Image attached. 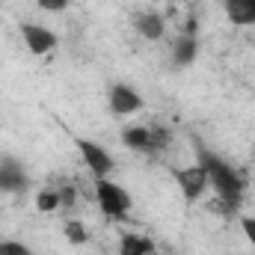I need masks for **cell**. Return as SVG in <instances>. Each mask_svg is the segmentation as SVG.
<instances>
[{"instance_id":"obj_1","label":"cell","mask_w":255,"mask_h":255,"mask_svg":"<svg viewBox=\"0 0 255 255\" xmlns=\"http://www.w3.org/2000/svg\"><path fill=\"white\" fill-rule=\"evenodd\" d=\"M199 163L205 166V172H208V184L217 190L220 202H223L229 211H235V208L241 205V196H244V187H247V178H244L232 163H226L223 157H217V154H211V151H202Z\"/></svg>"},{"instance_id":"obj_2","label":"cell","mask_w":255,"mask_h":255,"mask_svg":"<svg viewBox=\"0 0 255 255\" xmlns=\"http://www.w3.org/2000/svg\"><path fill=\"white\" fill-rule=\"evenodd\" d=\"M95 199H98V208L107 214V217H125L130 211V193L125 187H119L116 181L110 178H95Z\"/></svg>"},{"instance_id":"obj_3","label":"cell","mask_w":255,"mask_h":255,"mask_svg":"<svg viewBox=\"0 0 255 255\" xmlns=\"http://www.w3.org/2000/svg\"><path fill=\"white\" fill-rule=\"evenodd\" d=\"M122 142L133 151H160L169 142V133H166V128L157 125H136L122 130Z\"/></svg>"},{"instance_id":"obj_4","label":"cell","mask_w":255,"mask_h":255,"mask_svg":"<svg viewBox=\"0 0 255 255\" xmlns=\"http://www.w3.org/2000/svg\"><path fill=\"white\" fill-rule=\"evenodd\" d=\"M77 151H80L83 163L89 166V172H92L95 178H110V172H113V157H110V151H107L104 145H98V142H92V139H86V136H77Z\"/></svg>"},{"instance_id":"obj_5","label":"cell","mask_w":255,"mask_h":255,"mask_svg":"<svg viewBox=\"0 0 255 255\" xmlns=\"http://www.w3.org/2000/svg\"><path fill=\"white\" fill-rule=\"evenodd\" d=\"M21 39H24L27 51L36 57H45L57 48V33L42 24H21Z\"/></svg>"},{"instance_id":"obj_6","label":"cell","mask_w":255,"mask_h":255,"mask_svg":"<svg viewBox=\"0 0 255 255\" xmlns=\"http://www.w3.org/2000/svg\"><path fill=\"white\" fill-rule=\"evenodd\" d=\"M27 184H30V175L21 166V160L3 154L0 157V193H24Z\"/></svg>"},{"instance_id":"obj_7","label":"cell","mask_w":255,"mask_h":255,"mask_svg":"<svg viewBox=\"0 0 255 255\" xmlns=\"http://www.w3.org/2000/svg\"><path fill=\"white\" fill-rule=\"evenodd\" d=\"M175 181L184 193L187 202H196L202 193L208 190V172L202 163H193V166H184V169H175Z\"/></svg>"},{"instance_id":"obj_8","label":"cell","mask_w":255,"mask_h":255,"mask_svg":"<svg viewBox=\"0 0 255 255\" xmlns=\"http://www.w3.org/2000/svg\"><path fill=\"white\" fill-rule=\"evenodd\" d=\"M110 110L116 116H133V113L142 110V95L128 83H116L110 89Z\"/></svg>"},{"instance_id":"obj_9","label":"cell","mask_w":255,"mask_h":255,"mask_svg":"<svg viewBox=\"0 0 255 255\" xmlns=\"http://www.w3.org/2000/svg\"><path fill=\"white\" fill-rule=\"evenodd\" d=\"M133 27H136V33H139L142 39H148V42H157V39H163V33H166V21H163V15H157V12H136V15H133Z\"/></svg>"},{"instance_id":"obj_10","label":"cell","mask_w":255,"mask_h":255,"mask_svg":"<svg viewBox=\"0 0 255 255\" xmlns=\"http://www.w3.org/2000/svg\"><path fill=\"white\" fill-rule=\"evenodd\" d=\"M223 9L235 27H253L255 24V0H226Z\"/></svg>"},{"instance_id":"obj_11","label":"cell","mask_w":255,"mask_h":255,"mask_svg":"<svg viewBox=\"0 0 255 255\" xmlns=\"http://www.w3.org/2000/svg\"><path fill=\"white\" fill-rule=\"evenodd\" d=\"M196 57H199V39L193 33H181L172 45V63L184 68V65L196 63Z\"/></svg>"},{"instance_id":"obj_12","label":"cell","mask_w":255,"mask_h":255,"mask_svg":"<svg viewBox=\"0 0 255 255\" xmlns=\"http://www.w3.org/2000/svg\"><path fill=\"white\" fill-rule=\"evenodd\" d=\"M154 253V244L142 235H125L122 244H119V255H151Z\"/></svg>"},{"instance_id":"obj_13","label":"cell","mask_w":255,"mask_h":255,"mask_svg":"<svg viewBox=\"0 0 255 255\" xmlns=\"http://www.w3.org/2000/svg\"><path fill=\"white\" fill-rule=\"evenodd\" d=\"M36 208L42 211V214H54V211H60L63 208V196L57 187H45V190L36 193Z\"/></svg>"},{"instance_id":"obj_14","label":"cell","mask_w":255,"mask_h":255,"mask_svg":"<svg viewBox=\"0 0 255 255\" xmlns=\"http://www.w3.org/2000/svg\"><path fill=\"white\" fill-rule=\"evenodd\" d=\"M63 232H65V241H68L71 247H83V244L89 241V232H86V226H83L80 220H65Z\"/></svg>"},{"instance_id":"obj_15","label":"cell","mask_w":255,"mask_h":255,"mask_svg":"<svg viewBox=\"0 0 255 255\" xmlns=\"http://www.w3.org/2000/svg\"><path fill=\"white\" fill-rule=\"evenodd\" d=\"M0 250H3V255H33L30 247L21 241H0Z\"/></svg>"},{"instance_id":"obj_16","label":"cell","mask_w":255,"mask_h":255,"mask_svg":"<svg viewBox=\"0 0 255 255\" xmlns=\"http://www.w3.org/2000/svg\"><path fill=\"white\" fill-rule=\"evenodd\" d=\"M42 9H48V12H63L65 6H68V0H36Z\"/></svg>"},{"instance_id":"obj_17","label":"cell","mask_w":255,"mask_h":255,"mask_svg":"<svg viewBox=\"0 0 255 255\" xmlns=\"http://www.w3.org/2000/svg\"><path fill=\"white\" fill-rule=\"evenodd\" d=\"M241 229H244V235L250 238V244L255 247V217H244V220H241Z\"/></svg>"},{"instance_id":"obj_18","label":"cell","mask_w":255,"mask_h":255,"mask_svg":"<svg viewBox=\"0 0 255 255\" xmlns=\"http://www.w3.org/2000/svg\"><path fill=\"white\" fill-rule=\"evenodd\" d=\"M0 255H3V250H0Z\"/></svg>"}]
</instances>
